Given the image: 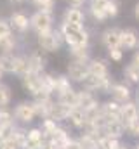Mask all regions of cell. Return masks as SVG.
I'll return each mask as SVG.
<instances>
[{"label":"cell","instance_id":"cell-35","mask_svg":"<svg viewBox=\"0 0 139 149\" xmlns=\"http://www.w3.org/2000/svg\"><path fill=\"white\" fill-rule=\"evenodd\" d=\"M108 57L111 59V61H115V63H120L122 59H124V50L118 47V49H110L108 50Z\"/></svg>","mask_w":139,"mask_h":149},{"label":"cell","instance_id":"cell-37","mask_svg":"<svg viewBox=\"0 0 139 149\" xmlns=\"http://www.w3.org/2000/svg\"><path fill=\"white\" fill-rule=\"evenodd\" d=\"M66 149H84V148H82V144L78 142V139H77V137H73V139H71V142L66 146Z\"/></svg>","mask_w":139,"mask_h":149},{"label":"cell","instance_id":"cell-18","mask_svg":"<svg viewBox=\"0 0 139 149\" xmlns=\"http://www.w3.org/2000/svg\"><path fill=\"white\" fill-rule=\"evenodd\" d=\"M9 23H11V26H12L16 31H19V33H25V31L28 30V26H30V21H28V17H26L23 12H12Z\"/></svg>","mask_w":139,"mask_h":149},{"label":"cell","instance_id":"cell-20","mask_svg":"<svg viewBox=\"0 0 139 149\" xmlns=\"http://www.w3.org/2000/svg\"><path fill=\"white\" fill-rule=\"evenodd\" d=\"M89 73L96 74V76H108L110 74L108 63L104 59H91L89 61Z\"/></svg>","mask_w":139,"mask_h":149},{"label":"cell","instance_id":"cell-17","mask_svg":"<svg viewBox=\"0 0 139 149\" xmlns=\"http://www.w3.org/2000/svg\"><path fill=\"white\" fill-rule=\"evenodd\" d=\"M84 19H85V14H84V10H80V7H70L63 16V23H70V24L84 26Z\"/></svg>","mask_w":139,"mask_h":149},{"label":"cell","instance_id":"cell-3","mask_svg":"<svg viewBox=\"0 0 139 149\" xmlns=\"http://www.w3.org/2000/svg\"><path fill=\"white\" fill-rule=\"evenodd\" d=\"M14 120L19 125H30L33 123L37 118V111H35L33 101H21L19 104H16L14 108Z\"/></svg>","mask_w":139,"mask_h":149},{"label":"cell","instance_id":"cell-36","mask_svg":"<svg viewBox=\"0 0 139 149\" xmlns=\"http://www.w3.org/2000/svg\"><path fill=\"white\" fill-rule=\"evenodd\" d=\"M118 14V3L115 0H110L108 3V17H115Z\"/></svg>","mask_w":139,"mask_h":149},{"label":"cell","instance_id":"cell-6","mask_svg":"<svg viewBox=\"0 0 139 149\" xmlns=\"http://www.w3.org/2000/svg\"><path fill=\"white\" fill-rule=\"evenodd\" d=\"M66 74L71 81L75 83H82L87 74H89V64L85 63H78V61H70L68 63V70H66Z\"/></svg>","mask_w":139,"mask_h":149},{"label":"cell","instance_id":"cell-27","mask_svg":"<svg viewBox=\"0 0 139 149\" xmlns=\"http://www.w3.org/2000/svg\"><path fill=\"white\" fill-rule=\"evenodd\" d=\"M71 83L73 81L68 78V74H58L56 76V94L54 95H61V94L68 92L70 88H73Z\"/></svg>","mask_w":139,"mask_h":149},{"label":"cell","instance_id":"cell-34","mask_svg":"<svg viewBox=\"0 0 139 149\" xmlns=\"http://www.w3.org/2000/svg\"><path fill=\"white\" fill-rule=\"evenodd\" d=\"M9 35H12V26H11V23L5 21V19H0V38L9 37Z\"/></svg>","mask_w":139,"mask_h":149},{"label":"cell","instance_id":"cell-19","mask_svg":"<svg viewBox=\"0 0 139 149\" xmlns=\"http://www.w3.org/2000/svg\"><path fill=\"white\" fill-rule=\"evenodd\" d=\"M68 121L75 130H82L85 125V111L82 108H73L68 116Z\"/></svg>","mask_w":139,"mask_h":149},{"label":"cell","instance_id":"cell-33","mask_svg":"<svg viewBox=\"0 0 139 149\" xmlns=\"http://www.w3.org/2000/svg\"><path fill=\"white\" fill-rule=\"evenodd\" d=\"M0 149H19V146L11 135H7V137L0 139Z\"/></svg>","mask_w":139,"mask_h":149},{"label":"cell","instance_id":"cell-40","mask_svg":"<svg viewBox=\"0 0 139 149\" xmlns=\"http://www.w3.org/2000/svg\"><path fill=\"white\" fill-rule=\"evenodd\" d=\"M70 2H71V3H73L75 7H80V5H82V3H84L85 0H70Z\"/></svg>","mask_w":139,"mask_h":149},{"label":"cell","instance_id":"cell-43","mask_svg":"<svg viewBox=\"0 0 139 149\" xmlns=\"http://www.w3.org/2000/svg\"><path fill=\"white\" fill-rule=\"evenodd\" d=\"M118 149H132V148H131L129 144H124V142H122V144H120V148H118Z\"/></svg>","mask_w":139,"mask_h":149},{"label":"cell","instance_id":"cell-45","mask_svg":"<svg viewBox=\"0 0 139 149\" xmlns=\"http://www.w3.org/2000/svg\"><path fill=\"white\" fill-rule=\"evenodd\" d=\"M2 78H4V71H2V68H0V81H2Z\"/></svg>","mask_w":139,"mask_h":149},{"label":"cell","instance_id":"cell-7","mask_svg":"<svg viewBox=\"0 0 139 149\" xmlns=\"http://www.w3.org/2000/svg\"><path fill=\"white\" fill-rule=\"evenodd\" d=\"M103 135H106V137H115V139H122L125 135V125H124V121L118 120V118L104 120Z\"/></svg>","mask_w":139,"mask_h":149},{"label":"cell","instance_id":"cell-23","mask_svg":"<svg viewBox=\"0 0 139 149\" xmlns=\"http://www.w3.org/2000/svg\"><path fill=\"white\" fill-rule=\"evenodd\" d=\"M14 63H16V54L14 52H5L0 54V68L4 73L14 74Z\"/></svg>","mask_w":139,"mask_h":149},{"label":"cell","instance_id":"cell-26","mask_svg":"<svg viewBox=\"0 0 139 149\" xmlns=\"http://www.w3.org/2000/svg\"><path fill=\"white\" fill-rule=\"evenodd\" d=\"M58 127H59V123H58V121H54V120H51V118H42L40 130H42V134H44V137H45V139L52 137V135H54V132L58 130Z\"/></svg>","mask_w":139,"mask_h":149},{"label":"cell","instance_id":"cell-5","mask_svg":"<svg viewBox=\"0 0 139 149\" xmlns=\"http://www.w3.org/2000/svg\"><path fill=\"white\" fill-rule=\"evenodd\" d=\"M21 83H23V88L32 95H38L40 92H44L42 88V73H26L25 76H21Z\"/></svg>","mask_w":139,"mask_h":149},{"label":"cell","instance_id":"cell-30","mask_svg":"<svg viewBox=\"0 0 139 149\" xmlns=\"http://www.w3.org/2000/svg\"><path fill=\"white\" fill-rule=\"evenodd\" d=\"M124 76H125V80H127L129 83L138 85V83H139V68H136L132 63H131V64H127V66L124 68Z\"/></svg>","mask_w":139,"mask_h":149},{"label":"cell","instance_id":"cell-9","mask_svg":"<svg viewBox=\"0 0 139 149\" xmlns=\"http://www.w3.org/2000/svg\"><path fill=\"white\" fill-rule=\"evenodd\" d=\"M99 104L101 102H99V99H98V95L94 92H91L87 88L78 90V108H82L84 111H89L92 108H98Z\"/></svg>","mask_w":139,"mask_h":149},{"label":"cell","instance_id":"cell-29","mask_svg":"<svg viewBox=\"0 0 139 149\" xmlns=\"http://www.w3.org/2000/svg\"><path fill=\"white\" fill-rule=\"evenodd\" d=\"M18 47V40L16 37L9 35V37L0 38V54H5V52H14Z\"/></svg>","mask_w":139,"mask_h":149},{"label":"cell","instance_id":"cell-39","mask_svg":"<svg viewBox=\"0 0 139 149\" xmlns=\"http://www.w3.org/2000/svg\"><path fill=\"white\" fill-rule=\"evenodd\" d=\"M132 64H134L136 68H139V50L134 54V56H132Z\"/></svg>","mask_w":139,"mask_h":149},{"label":"cell","instance_id":"cell-22","mask_svg":"<svg viewBox=\"0 0 139 149\" xmlns=\"http://www.w3.org/2000/svg\"><path fill=\"white\" fill-rule=\"evenodd\" d=\"M70 56H71V61H78L85 64H89L91 61L89 47H70Z\"/></svg>","mask_w":139,"mask_h":149},{"label":"cell","instance_id":"cell-1","mask_svg":"<svg viewBox=\"0 0 139 149\" xmlns=\"http://www.w3.org/2000/svg\"><path fill=\"white\" fill-rule=\"evenodd\" d=\"M59 33L63 40L68 43L70 47H89V33L84 26L80 24H70V23H63L59 26Z\"/></svg>","mask_w":139,"mask_h":149},{"label":"cell","instance_id":"cell-21","mask_svg":"<svg viewBox=\"0 0 139 149\" xmlns=\"http://www.w3.org/2000/svg\"><path fill=\"white\" fill-rule=\"evenodd\" d=\"M139 43V37L136 33V30H122V47L132 50L136 49Z\"/></svg>","mask_w":139,"mask_h":149},{"label":"cell","instance_id":"cell-41","mask_svg":"<svg viewBox=\"0 0 139 149\" xmlns=\"http://www.w3.org/2000/svg\"><path fill=\"white\" fill-rule=\"evenodd\" d=\"M134 102H136V104L139 106V88L136 90V92H134Z\"/></svg>","mask_w":139,"mask_h":149},{"label":"cell","instance_id":"cell-48","mask_svg":"<svg viewBox=\"0 0 139 149\" xmlns=\"http://www.w3.org/2000/svg\"><path fill=\"white\" fill-rule=\"evenodd\" d=\"M59 149H66V148H59Z\"/></svg>","mask_w":139,"mask_h":149},{"label":"cell","instance_id":"cell-16","mask_svg":"<svg viewBox=\"0 0 139 149\" xmlns=\"http://www.w3.org/2000/svg\"><path fill=\"white\" fill-rule=\"evenodd\" d=\"M120 102H117L115 99H110V101H104L101 102V109H103V116L104 120H113V118H118L120 120Z\"/></svg>","mask_w":139,"mask_h":149},{"label":"cell","instance_id":"cell-2","mask_svg":"<svg viewBox=\"0 0 139 149\" xmlns=\"http://www.w3.org/2000/svg\"><path fill=\"white\" fill-rule=\"evenodd\" d=\"M37 42H38V45H40V49H42L44 52L52 54V52H58V50L61 49V45H63V42H65V40H63V37H61L59 30H58V31L49 30V31L38 33Z\"/></svg>","mask_w":139,"mask_h":149},{"label":"cell","instance_id":"cell-31","mask_svg":"<svg viewBox=\"0 0 139 149\" xmlns=\"http://www.w3.org/2000/svg\"><path fill=\"white\" fill-rule=\"evenodd\" d=\"M12 101V92H11V87L5 85L4 81H0V108L4 106H9Z\"/></svg>","mask_w":139,"mask_h":149},{"label":"cell","instance_id":"cell-38","mask_svg":"<svg viewBox=\"0 0 139 149\" xmlns=\"http://www.w3.org/2000/svg\"><path fill=\"white\" fill-rule=\"evenodd\" d=\"M40 149H58V148H56V146H54V144H52V142H51L49 139H45V141L42 142V146H40Z\"/></svg>","mask_w":139,"mask_h":149},{"label":"cell","instance_id":"cell-24","mask_svg":"<svg viewBox=\"0 0 139 149\" xmlns=\"http://www.w3.org/2000/svg\"><path fill=\"white\" fill-rule=\"evenodd\" d=\"M58 101L63 102L65 106H70V108H78V90L70 88L68 92L58 95Z\"/></svg>","mask_w":139,"mask_h":149},{"label":"cell","instance_id":"cell-10","mask_svg":"<svg viewBox=\"0 0 139 149\" xmlns=\"http://www.w3.org/2000/svg\"><path fill=\"white\" fill-rule=\"evenodd\" d=\"M110 95L117 102L124 104V102H127V101L132 99V90H131V87L127 83H113V87L110 90Z\"/></svg>","mask_w":139,"mask_h":149},{"label":"cell","instance_id":"cell-14","mask_svg":"<svg viewBox=\"0 0 139 149\" xmlns=\"http://www.w3.org/2000/svg\"><path fill=\"white\" fill-rule=\"evenodd\" d=\"M108 3L110 0H91V14L96 21L103 23L108 17Z\"/></svg>","mask_w":139,"mask_h":149},{"label":"cell","instance_id":"cell-49","mask_svg":"<svg viewBox=\"0 0 139 149\" xmlns=\"http://www.w3.org/2000/svg\"><path fill=\"white\" fill-rule=\"evenodd\" d=\"M138 47H139V43H138Z\"/></svg>","mask_w":139,"mask_h":149},{"label":"cell","instance_id":"cell-11","mask_svg":"<svg viewBox=\"0 0 139 149\" xmlns=\"http://www.w3.org/2000/svg\"><path fill=\"white\" fill-rule=\"evenodd\" d=\"M47 66V57L40 52V50H33L28 54V68H30V73H44Z\"/></svg>","mask_w":139,"mask_h":149},{"label":"cell","instance_id":"cell-13","mask_svg":"<svg viewBox=\"0 0 139 149\" xmlns=\"http://www.w3.org/2000/svg\"><path fill=\"white\" fill-rule=\"evenodd\" d=\"M73 108H70V106H65L63 102H59V101H54V104H52V108H51V113H49V118L51 120H54V121H66L70 116V113H71Z\"/></svg>","mask_w":139,"mask_h":149},{"label":"cell","instance_id":"cell-12","mask_svg":"<svg viewBox=\"0 0 139 149\" xmlns=\"http://www.w3.org/2000/svg\"><path fill=\"white\" fill-rule=\"evenodd\" d=\"M136 118H139V106L134 101H127L120 106V120L124 121V125Z\"/></svg>","mask_w":139,"mask_h":149},{"label":"cell","instance_id":"cell-28","mask_svg":"<svg viewBox=\"0 0 139 149\" xmlns=\"http://www.w3.org/2000/svg\"><path fill=\"white\" fill-rule=\"evenodd\" d=\"M42 88L45 94H56V76L52 73H42Z\"/></svg>","mask_w":139,"mask_h":149},{"label":"cell","instance_id":"cell-47","mask_svg":"<svg viewBox=\"0 0 139 149\" xmlns=\"http://www.w3.org/2000/svg\"><path fill=\"white\" fill-rule=\"evenodd\" d=\"M14 2H21V0H14Z\"/></svg>","mask_w":139,"mask_h":149},{"label":"cell","instance_id":"cell-42","mask_svg":"<svg viewBox=\"0 0 139 149\" xmlns=\"http://www.w3.org/2000/svg\"><path fill=\"white\" fill-rule=\"evenodd\" d=\"M134 16H136V19H139V2L136 3V9H134Z\"/></svg>","mask_w":139,"mask_h":149},{"label":"cell","instance_id":"cell-4","mask_svg":"<svg viewBox=\"0 0 139 149\" xmlns=\"http://www.w3.org/2000/svg\"><path fill=\"white\" fill-rule=\"evenodd\" d=\"M52 12H45V10H37L32 19H30V26L33 28L37 33H44L52 30Z\"/></svg>","mask_w":139,"mask_h":149},{"label":"cell","instance_id":"cell-15","mask_svg":"<svg viewBox=\"0 0 139 149\" xmlns=\"http://www.w3.org/2000/svg\"><path fill=\"white\" fill-rule=\"evenodd\" d=\"M71 134L68 132V128H65V127H58V130L54 132V135L52 137H49V141L56 146V148H66L70 142H71Z\"/></svg>","mask_w":139,"mask_h":149},{"label":"cell","instance_id":"cell-46","mask_svg":"<svg viewBox=\"0 0 139 149\" xmlns=\"http://www.w3.org/2000/svg\"><path fill=\"white\" fill-rule=\"evenodd\" d=\"M134 149H139V141H138V144H136V146H134Z\"/></svg>","mask_w":139,"mask_h":149},{"label":"cell","instance_id":"cell-44","mask_svg":"<svg viewBox=\"0 0 139 149\" xmlns=\"http://www.w3.org/2000/svg\"><path fill=\"white\" fill-rule=\"evenodd\" d=\"M32 2H33L35 5H37V7H38V5H40V3H42V2H44V0H32Z\"/></svg>","mask_w":139,"mask_h":149},{"label":"cell","instance_id":"cell-32","mask_svg":"<svg viewBox=\"0 0 139 149\" xmlns=\"http://www.w3.org/2000/svg\"><path fill=\"white\" fill-rule=\"evenodd\" d=\"M125 135H129L131 139H138L139 141V118L125 123Z\"/></svg>","mask_w":139,"mask_h":149},{"label":"cell","instance_id":"cell-25","mask_svg":"<svg viewBox=\"0 0 139 149\" xmlns=\"http://www.w3.org/2000/svg\"><path fill=\"white\" fill-rule=\"evenodd\" d=\"M26 73H30V68H28V56H26V54L16 56V63H14V74H18V76H25Z\"/></svg>","mask_w":139,"mask_h":149},{"label":"cell","instance_id":"cell-8","mask_svg":"<svg viewBox=\"0 0 139 149\" xmlns=\"http://www.w3.org/2000/svg\"><path fill=\"white\" fill-rule=\"evenodd\" d=\"M101 42H103V45L108 50L122 47V30H118V28H108L101 35Z\"/></svg>","mask_w":139,"mask_h":149}]
</instances>
